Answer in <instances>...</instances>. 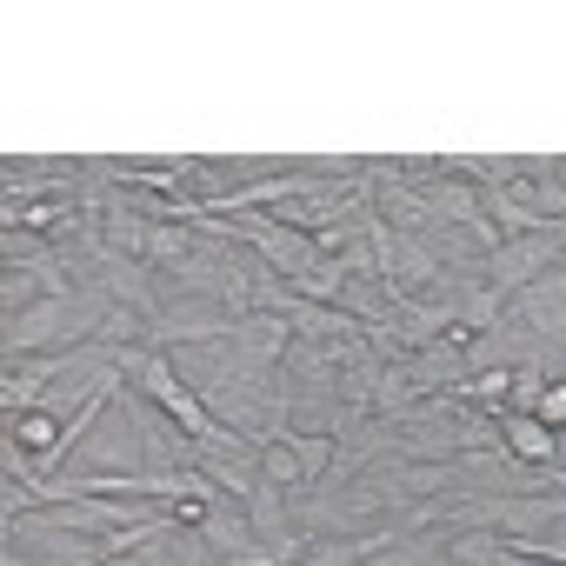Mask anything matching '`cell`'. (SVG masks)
I'll use <instances>...</instances> for the list:
<instances>
[{
	"instance_id": "obj_2",
	"label": "cell",
	"mask_w": 566,
	"mask_h": 566,
	"mask_svg": "<svg viewBox=\"0 0 566 566\" xmlns=\"http://www.w3.org/2000/svg\"><path fill=\"white\" fill-rule=\"evenodd\" d=\"M513 321L546 340V347H566V266H546L539 280H526V287L513 294Z\"/></svg>"
},
{
	"instance_id": "obj_5",
	"label": "cell",
	"mask_w": 566,
	"mask_h": 566,
	"mask_svg": "<svg viewBox=\"0 0 566 566\" xmlns=\"http://www.w3.org/2000/svg\"><path fill=\"white\" fill-rule=\"evenodd\" d=\"M533 420H546L553 433H566V380H546V394H539V413Z\"/></svg>"
},
{
	"instance_id": "obj_4",
	"label": "cell",
	"mask_w": 566,
	"mask_h": 566,
	"mask_svg": "<svg viewBox=\"0 0 566 566\" xmlns=\"http://www.w3.org/2000/svg\"><path fill=\"white\" fill-rule=\"evenodd\" d=\"M539 394H546V367H513L506 413H539Z\"/></svg>"
},
{
	"instance_id": "obj_1",
	"label": "cell",
	"mask_w": 566,
	"mask_h": 566,
	"mask_svg": "<svg viewBox=\"0 0 566 566\" xmlns=\"http://www.w3.org/2000/svg\"><path fill=\"white\" fill-rule=\"evenodd\" d=\"M114 301L107 294H61V301H34L21 314H8V367H21L28 354H67L107 334Z\"/></svg>"
},
{
	"instance_id": "obj_3",
	"label": "cell",
	"mask_w": 566,
	"mask_h": 566,
	"mask_svg": "<svg viewBox=\"0 0 566 566\" xmlns=\"http://www.w3.org/2000/svg\"><path fill=\"white\" fill-rule=\"evenodd\" d=\"M500 447L520 460V467H553L559 460V433L533 413H500Z\"/></svg>"
}]
</instances>
